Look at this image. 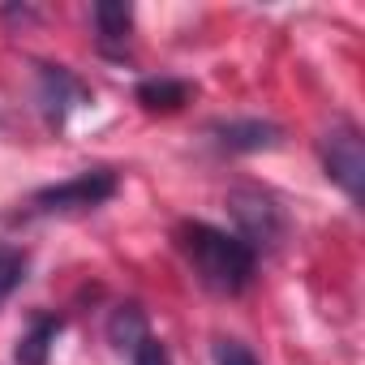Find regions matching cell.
<instances>
[{"label": "cell", "mask_w": 365, "mask_h": 365, "mask_svg": "<svg viewBox=\"0 0 365 365\" xmlns=\"http://www.w3.org/2000/svg\"><path fill=\"white\" fill-rule=\"evenodd\" d=\"M322 168L335 185L348 194V202H361L365 194V142L352 120H339L322 138Z\"/></svg>", "instance_id": "277c9868"}, {"label": "cell", "mask_w": 365, "mask_h": 365, "mask_svg": "<svg viewBox=\"0 0 365 365\" xmlns=\"http://www.w3.org/2000/svg\"><path fill=\"white\" fill-rule=\"evenodd\" d=\"M95 31H99V52L103 56H125L129 31H133V9L120 0H99L95 5Z\"/></svg>", "instance_id": "52a82bcc"}, {"label": "cell", "mask_w": 365, "mask_h": 365, "mask_svg": "<svg viewBox=\"0 0 365 365\" xmlns=\"http://www.w3.org/2000/svg\"><path fill=\"white\" fill-rule=\"evenodd\" d=\"M180 237V254L190 258L194 275L220 292V297H237L254 284L258 275V254L237 237V232H224L215 224H185L176 232Z\"/></svg>", "instance_id": "6da1fadb"}, {"label": "cell", "mask_w": 365, "mask_h": 365, "mask_svg": "<svg viewBox=\"0 0 365 365\" xmlns=\"http://www.w3.org/2000/svg\"><path fill=\"white\" fill-rule=\"evenodd\" d=\"M108 335H112L116 348H129V352H133V344L146 335V318H142V309H138V305H120V309L112 314V322H108Z\"/></svg>", "instance_id": "30bf717a"}, {"label": "cell", "mask_w": 365, "mask_h": 365, "mask_svg": "<svg viewBox=\"0 0 365 365\" xmlns=\"http://www.w3.org/2000/svg\"><path fill=\"white\" fill-rule=\"evenodd\" d=\"M211 356H215V365H258V356L241 339H215L211 344Z\"/></svg>", "instance_id": "7c38bea8"}, {"label": "cell", "mask_w": 365, "mask_h": 365, "mask_svg": "<svg viewBox=\"0 0 365 365\" xmlns=\"http://www.w3.org/2000/svg\"><path fill=\"white\" fill-rule=\"evenodd\" d=\"M86 103H91V91L78 73H69L65 65H39V108L52 129H61L69 120V112L86 108Z\"/></svg>", "instance_id": "5b68a950"}, {"label": "cell", "mask_w": 365, "mask_h": 365, "mask_svg": "<svg viewBox=\"0 0 365 365\" xmlns=\"http://www.w3.org/2000/svg\"><path fill=\"white\" fill-rule=\"evenodd\" d=\"M120 190V176L112 168H86L61 185H48L31 198V211L35 215H69V211H95L103 207L108 198H116Z\"/></svg>", "instance_id": "7a4b0ae2"}, {"label": "cell", "mask_w": 365, "mask_h": 365, "mask_svg": "<svg viewBox=\"0 0 365 365\" xmlns=\"http://www.w3.org/2000/svg\"><path fill=\"white\" fill-rule=\"evenodd\" d=\"M65 331V318H56V314H39L35 322H31V331L18 339V365H48V356H52V344H56V335Z\"/></svg>", "instance_id": "ba28073f"}, {"label": "cell", "mask_w": 365, "mask_h": 365, "mask_svg": "<svg viewBox=\"0 0 365 365\" xmlns=\"http://www.w3.org/2000/svg\"><path fill=\"white\" fill-rule=\"evenodd\" d=\"M228 211L237 220V237L258 254V250H275L288 232V220L279 211V202L262 190H232L228 194Z\"/></svg>", "instance_id": "3957f363"}, {"label": "cell", "mask_w": 365, "mask_h": 365, "mask_svg": "<svg viewBox=\"0 0 365 365\" xmlns=\"http://www.w3.org/2000/svg\"><path fill=\"white\" fill-rule=\"evenodd\" d=\"M133 365H172V356H168V348L155 335H142L133 344Z\"/></svg>", "instance_id": "4fadbf2b"}, {"label": "cell", "mask_w": 365, "mask_h": 365, "mask_svg": "<svg viewBox=\"0 0 365 365\" xmlns=\"http://www.w3.org/2000/svg\"><path fill=\"white\" fill-rule=\"evenodd\" d=\"M133 95H138V103L150 108V112H176V108L190 103L194 86L180 82V78H146V82H138Z\"/></svg>", "instance_id": "9c48e42d"}, {"label": "cell", "mask_w": 365, "mask_h": 365, "mask_svg": "<svg viewBox=\"0 0 365 365\" xmlns=\"http://www.w3.org/2000/svg\"><path fill=\"white\" fill-rule=\"evenodd\" d=\"M26 279V254L22 250H0V305L14 297V288Z\"/></svg>", "instance_id": "8fae6325"}, {"label": "cell", "mask_w": 365, "mask_h": 365, "mask_svg": "<svg viewBox=\"0 0 365 365\" xmlns=\"http://www.w3.org/2000/svg\"><path fill=\"white\" fill-rule=\"evenodd\" d=\"M211 133L228 150H271V146L284 142V129L271 125V120H258V116H250V120H220V125H211Z\"/></svg>", "instance_id": "8992f818"}]
</instances>
